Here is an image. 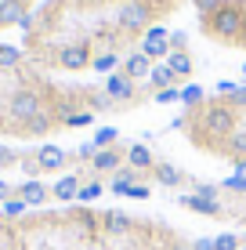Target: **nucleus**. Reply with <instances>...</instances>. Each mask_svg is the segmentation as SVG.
Returning <instances> with one entry per match:
<instances>
[{
	"label": "nucleus",
	"mask_w": 246,
	"mask_h": 250,
	"mask_svg": "<svg viewBox=\"0 0 246 250\" xmlns=\"http://www.w3.org/2000/svg\"><path fill=\"white\" fill-rule=\"evenodd\" d=\"M55 196L58 200H76V196H80V178H62V182L55 185Z\"/></svg>",
	"instance_id": "13"
},
{
	"label": "nucleus",
	"mask_w": 246,
	"mask_h": 250,
	"mask_svg": "<svg viewBox=\"0 0 246 250\" xmlns=\"http://www.w3.org/2000/svg\"><path fill=\"white\" fill-rule=\"evenodd\" d=\"M7 192H11V188H7L4 182H0V200H4V196H7Z\"/></svg>",
	"instance_id": "27"
},
{
	"label": "nucleus",
	"mask_w": 246,
	"mask_h": 250,
	"mask_svg": "<svg viewBox=\"0 0 246 250\" xmlns=\"http://www.w3.org/2000/svg\"><path fill=\"white\" fill-rule=\"evenodd\" d=\"M170 33L163 29V25H152V29L145 33V40H141V55H149V58H170Z\"/></svg>",
	"instance_id": "4"
},
{
	"label": "nucleus",
	"mask_w": 246,
	"mask_h": 250,
	"mask_svg": "<svg viewBox=\"0 0 246 250\" xmlns=\"http://www.w3.org/2000/svg\"><path fill=\"white\" fill-rule=\"evenodd\" d=\"M243 73H246V65H243Z\"/></svg>",
	"instance_id": "28"
},
{
	"label": "nucleus",
	"mask_w": 246,
	"mask_h": 250,
	"mask_svg": "<svg viewBox=\"0 0 246 250\" xmlns=\"http://www.w3.org/2000/svg\"><path fill=\"white\" fill-rule=\"evenodd\" d=\"M170 44H174V51H181L185 47V33H170Z\"/></svg>",
	"instance_id": "26"
},
{
	"label": "nucleus",
	"mask_w": 246,
	"mask_h": 250,
	"mask_svg": "<svg viewBox=\"0 0 246 250\" xmlns=\"http://www.w3.org/2000/svg\"><path fill=\"white\" fill-rule=\"evenodd\" d=\"M185 203H189L192 210H199V214H221V207H217V200H210V196H189Z\"/></svg>",
	"instance_id": "17"
},
{
	"label": "nucleus",
	"mask_w": 246,
	"mask_h": 250,
	"mask_svg": "<svg viewBox=\"0 0 246 250\" xmlns=\"http://www.w3.org/2000/svg\"><path fill=\"white\" fill-rule=\"evenodd\" d=\"M105 94H109L113 102H131V98H134V80H127L123 73L109 76V83H105Z\"/></svg>",
	"instance_id": "5"
},
{
	"label": "nucleus",
	"mask_w": 246,
	"mask_h": 250,
	"mask_svg": "<svg viewBox=\"0 0 246 250\" xmlns=\"http://www.w3.org/2000/svg\"><path fill=\"white\" fill-rule=\"evenodd\" d=\"M65 152L58 149V145H44V149L37 152V163H40V170H62L65 167Z\"/></svg>",
	"instance_id": "6"
},
{
	"label": "nucleus",
	"mask_w": 246,
	"mask_h": 250,
	"mask_svg": "<svg viewBox=\"0 0 246 250\" xmlns=\"http://www.w3.org/2000/svg\"><path fill=\"white\" fill-rule=\"evenodd\" d=\"M22 65V47L0 44V69H19Z\"/></svg>",
	"instance_id": "15"
},
{
	"label": "nucleus",
	"mask_w": 246,
	"mask_h": 250,
	"mask_svg": "<svg viewBox=\"0 0 246 250\" xmlns=\"http://www.w3.org/2000/svg\"><path fill=\"white\" fill-rule=\"evenodd\" d=\"M170 98H181V91L170 87V91H159V94H156V102H170Z\"/></svg>",
	"instance_id": "25"
},
{
	"label": "nucleus",
	"mask_w": 246,
	"mask_h": 250,
	"mask_svg": "<svg viewBox=\"0 0 246 250\" xmlns=\"http://www.w3.org/2000/svg\"><path fill=\"white\" fill-rule=\"evenodd\" d=\"M22 15H25L22 0H4V4H0V25H19Z\"/></svg>",
	"instance_id": "10"
},
{
	"label": "nucleus",
	"mask_w": 246,
	"mask_h": 250,
	"mask_svg": "<svg viewBox=\"0 0 246 250\" xmlns=\"http://www.w3.org/2000/svg\"><path fill=\"white\" fill-rule=\"evenodd\" d=\"M174 80H177V76L170 73V65H156V69H152V73H149V83H152V91H170L174 87Z\"/></svg>",
	"instance_id": "8"
},
{
	"label": "nucleus",
	"mask_w": 246,
	"mask_h": 250,
	"mask_svg": "<svg viewBox=\"0 0 246 250\" xmlns=\"http://www.w3.org/2000/svg\"><path fill=\"white\" fill-rule=\"evenodd\" d=\"M167 65H170V73H174V76H192V58L185 55V51H170Z\"/></svg>",
	"instance_id": "12"
},
{
	"label": "nucleus",
	"mask_w": 246,
	"mask_h": 250,
	"mask_svg": "<svg viewBox=\"0 0 246 250\" xmlns=\"http://www.w3.org/2000/svg\"><path fill=\"white\" fill-rule=\"evenodd\" d=\"M181 98L189 102V105H199V102H203V91H199V87H185V91H181Z\"/></svg>",
	"instance_id": "22"
},
{
	"label": "nucleus",
	"mask_w": 246,
	"mask_h": 250,
	"mask_svg": "<svg viewBox=\"0 0 246 250\" xmlns=\"http://www.w3.org/2000/svg\"><path fill=\"white\" fill-rule=\"evenodd\" d=\"M127 163H131L134 170H149V167H156V163H152V152L145 149V145H131V149H127Z\"/></svg>",
	"instance_id": "11"
},
{
	"label": "nucleus",
	"mask_w": 246,
	"mask_h": 250,
	"mask_svg": "<svg viewBox=\"0 0 246 250\" xmlns=\"http://www.w3.org/2000/svg\"><path fill=\"white\" fill-rule=\"evenodd\" d=\"M203 29H207L210 37L225 40V44H243L246 40V15H243V7H235V4H221L214 15L203 19Z\"/></svg>",
	"instance_id": "1"
},
{
	"label": "nucleus",
	"mask_w": 246,
	"mask_h": 250,
	"mask_svg": "<svg viewBox=\"0 0 246 250\" xmlns=\"http://www.w3.org/2000/svg\"><path fill=\"white\" fill-rule=\"evenodd\" d=\"M239 247V239L235 236H221V239H214V250H235Z\"/></svg>",
	"instance_id": "23"
},
{
	"label": "nucleus",
	"mask_w": 246,
	"mask_h": 250,
	"mask_svg": "<svg viewBox=\"0 0 246 250\" xmlns=\"http://www.w3.org/2000/svg\"><path fill=\"white\" fill-rule=\"evenodd\" d=\"M116 25H120L123 33H141V29H152V7L145 0H127L120 7V15H116Z\"/></svg>",
	"instance_id": "2"
},
{
	"label": "nucleus",
	"mask_w": 246,
	"mask_h": 250,
	"mask_svg": "<svg viewBox=\"0 0 246 250\" xmlns=\"http://www.w3.org/2000/svg\"><path fill=\"white\" fill-rule=\"evenodd\" d=\"M91 167L101 170V174H109V170L120 167V152H116V149H98V152H95V160H91Z\"/></svg>",
	"instance_id": "9"
},
{
	"label": "nucleus",
	"mask_w": 246,
	"mask_h": 250,
	"mask_svg": "<svg viewBox=\"0 0 246 250\" xmlns=\"http://www.w3.org/2000/svg\"><path fill=\"white\" fill-rule=\"evenodd\" d=\"M116 62H120V55H116V51H105V55H95L91 69H95V73H109V69H116Z\"/></svg>",
	"instance_id": "18"
},
{
	"label": "nucleus",
	"mask_w": 246,
	"mask_h": 250,
	"mask_svg": "<svg viewBox=\"0 0 246 250\" xmlns=\"http://www.w3.org/2000/svg\"><path fill=\"white\" fill-rule=\"evenodd\" d=\"M149 73H152L149 55H141V51L127 55V62H123V76H127V80H138V76H149Z\"/></svg>",
	"instance_id": "7"
},
{
	"label": "nucleus",
	"mask_w": 246,
	"mask_h": 250,
	"mask_svg": "<svg viewBox=\"0 0 246 250\" xmlns=\"http://www.w3.org/2000/svg\"><path fill=\"white\" fill-rule=\"evenodd\" d=\"M98 196H101V182H91V185H83V188H80V196H76V200L91 203V200H98Z\"/></svg>",
	"instance_id": "20"
},
{
	"label": "nucleus",
	"mask_w": 246,
	"mask_h": 250,
	"mask_svg": "<svg viewBox=\"0 0 246 250\" xmlns=\"http://www.w3.org/2000/svg\"><path fill=\"white\" fill-rule=\"evenodd\" d=\"M156 182H163V185H181V170L170 167V163H156Z\"/></svg>",
	"instance_id": "16"
},
{
	"label": "nucleus",
	"mask_w": 246,
	"mask_h": 250,
	"mask_svg": "<svg viewBox=\"0 0 246 250\" xmlns=\"http://www.w3.org/2000/svg\"><path fill=\"white\" fill-rule=\"evenodd\" d=\"M33 25H37V22H33V15L25 11V15H22V22H19V29H22V33H33Z\"/></svg>",
	"instance_id": "24"
},
{
	"label": "nucleus",
	"mask_w": 246,
	"mask_h": 250,
	"mask_svg": "<svg viewBox=\"0 0 246 250\" xmlns=\"http://www.w3.org/2000/svg\"><path fill=\"white\" fill-rule=\"evenodd\" d=\"M192 4H196V7H199V15L207 19V15H214L217 7H221V0H192Z\"/></svg>",
	"instance_id": "21"
},
{
	"label": "nucleus",
	"mask_w": 246,
	"mask_h": 250,
	"mask_svg": "<svg viewBox=\"0 0 246 250\" xmlns=\"http://www.w3.org/2000/svg\"><path fill=\"white\" fill-rule=\"evenodd\" d=\"M113 142H116V131H113V127H101V131L95 134V149H109Z\"/></svg>",
	"instance_id": "19"
},
{
	"label": "nucleus",
	"mask_w": 246,
	"mask_h": 250,
	"mask_svg": "<svg viewBox=\"0 0 246 250\" xmlns=\"http://www.w3.org/2000/svg\"><path fill=\"white\" fill-rule=\"evenodd\" d=\"M19 192H22V200L29 203V207H37V203H44V200H47V188L40 185V182H29V185H22Z\"/></svg>",
	"instance_id": "14"
},
{
	"label": "nucleus",
	"mask_w": 246,
	"mask_h": 250,
	"mask_svg": "<svg viewBox=\"0 0 246 250\" xmlns=\"http://www.w3.org/2000/svg\"><path fill=\"white\" fill-rule=\"evenodd\" d=\"M55 62L62 69H69V73H76V69H91L95 51H91V44H65V47L55 51Z\"/></svg>",
	"instance_id": "3"
}]
</instances>
